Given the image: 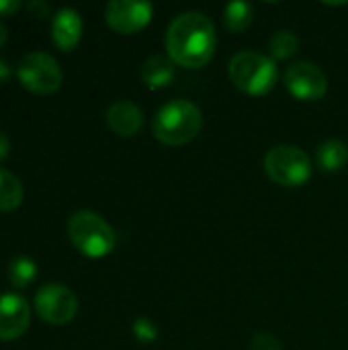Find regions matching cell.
Wrapping results in <instances>:
<instances>
[{"instance_id":"cell-16","label":"cell","mask_w":348,"mask_h":350,"mask_svg":"<svg viewBox=\"0 0 348 350\" xmlns=\"http://www.w3.org/2000/svg\"><path fill=\"white\" fill-rule=\"evenodd\" d=\"M252 16H254V8L250 2L246 0H236L226 4L224 10V23L232 33H242L252 25Z\"/></svg>"},{"instance_id":"cell-19","label":"cell","mask_w":348,"mask_h":350,"mask_svg":"<svg viewBox=\"0 0 348 350\" xmlns=\"http://www.w3.org/2000/svg\"><path fill=\"white\" fill-rule=\"evenodd\" d=\"M250 350H283V347H281V340L275 338L273 334L260 332V334H256V336L252 338Z\"/></svg>"},{"instance_id":"cell-18","label":"cell","mask_w":348,"mask_h":350,"mask_svg":"<svg viewBox=\"0 0 348 350\" xmlns=\"http://www.w3.org/2000/svg\"><path fill=\"white\" fill-rule=\"evenodd\" d=\"M269 49H271V55L275 59H289L297 53L299 49V39L293 31L289 29H281L277 31L271 41H269Z\"/></svg>"},{"instance_id":"cell-21","label":"cell","mask_w":348,"mask_h":350,"mask_svg":"<svg viewBox=\"0 0 348 350\" xmlns=\"http://www.w3.org/2000/svg\"><path fill=\"white\" fill-rule=\"evenodd\" d=\"M21 0H0V16H10L21 8Z\"/></svg>"},{"instance_id":"cell-10","label":"cell","mask_w":348,"mask_h":350,"mask_svg":"<svg viewBox=\"0 0 348 350\" xmlns=\"http://www.w3.org/2000/svg\"><path fill=\"white\" fill-rule=\"evenodd\" d=\"M31 322V310L23 295L2 293L0 295V340L8 342L23 336Z\"/></svg>"},{"instance_id":"cell-1","label":"cell","mask_w":348,"mask_h":350,"mask_svg":"<svg viewBox=\"0 0 348 350\" xmlns=\"http://www.w3.org/2000/svg\"><path fill=\"white\" fill-rule=\"evenodd\" d=\"M166 53L183 68H203L215 53L217 35L211 18L199 10L176 14L166 29Z\"/></svg>"},{"instance_id":"cell-24","label":"cell","mask_w":348,"mask_h":350,"mask_svg":"<svg viewBox=\"0 0 348 350\" xmlns=\"http://www.w3.org/2000/svg\"><path fill=\"white\" fill-rule=\"evenodd\" d=\"M8 76H10V68H8V64L4 59H0V82L6 80Z\"/></svg>"},{"instance_id":"cell-14","label":"cell","mask_w":348,"mask_h":350,"mask_svg":"<svg viewBox=\"0 0 348 350\" xmlns=\"http://www.w3.org/2000/svg\"><path fill=\"white\" fill-rule=\"evenodd\" d=\"M316 162L326 172H336L348 162V146L340 139H326L316 152Z\"/></svg>"},{"instance_id":"cell-22","label":"cell","mask_w":348,"mask_h":350,"mask_svg":"<svg viewBox=\"0 0 348 350\" xmlns=\"http://www.w3.org/2000/svg\"><path fill=\"white\" fill-rule=\"evenodd\" d=\"M27 8H29V10L33 12V16H37V18H41V16H45V14L49 12V6H47L45 2H39V0L29 2Z\"/></svg>"},{"instance_id":"cell-12","label":"cell","mask_w":348,"mask_h":350,"mask_svg":"<svg viewBox=\"0 0 348 350\" xmlns=\"http://www.w3.org/2000/svg\"><path fill=\"white\" fill-rule=\"evenodd\" d=\"M51 37L62 51H72L82 37V18L78 10L68 6L59 8L51 23Z\"/></svg>"},{"instance_id":"cell-25","label":"cell","mask_w":348,"mask_h":350,"mask_svg":"<svg viewBox=\"0 0 348 350\" xmlns=\"http://www.w3.org/2000/svg\"><path fill=\"white\" fill-rule=\"evenodd\" d=\"M6 39H8V31H6V27H4V25L0 23V47H2L4 43H6Z\"/></svg>"},{"instance_id":"cell-23","label":"cell","mask_w":348,"mask_h":350,"mask_svg":"<svg viewBox=\"0 0 348 350\" xmlns=\"http://www.w3.org/2000/svg\"><path fill=\"white\" fill-rule=\"evenodd\" d=\"M8 154H10V139L6 137V133L0 131V162L6 160Z\"/></svg>"},{"instance_id":"cell-7","label":"cell","mask_w":348,"mask_h":350,"mask_svg":"<svg viewBox=\"0 0 348 350\" xmlns=\"http://www.w3.org/2000/svg\"><path fill=\"white\" fill-rule=\"evenodd\" d=\"M35 312L43 322L51 326H64L76 318L78 297L72 289L59 283H47L35 293Z\"/></svg>"},{"instance_id":"cell-17","label":"cell","mask_w":348,"mask_h":350,"mask_svg":"<svg viewBox=\"0 0 348 350\" xmlns=\"http://www.w3.org/2000/svg\"><path fill=\"white\" fill-rule=\"evenodd\" d=\"M37 277V265L29 256H16L8 265V279L16 289L31 285Z\"/></svg>"},{"instance_id":"cell-2","label":"cell","mask_w":348,"mask_h":350,"mask_svg":"<svg viewBox=\"0 0 348 350\" xmlns=\"http://www.w3.org/2000/svg\"><path fill=\"white\" fill-rule=\"evenodd\" d=\"M201 127H203L201 109L187 98L168 100L156 111L152 121V131L156 139L170 148H178L193 142L199 135Z\"/></svg>"},{"instance_id":"cell-4","label":"cell","mask_w":348,"mask_h":350,"mask_svg":"<svg viewBox=\"0 0 348 350\" xmlns=\"http://www.w3.org/2000/svg\"><path fill=\"white\" fill-rule=\"evenodd\" d=\"M68 236L76 250L88 258H103L111 254L117 246L115 230L98 213L82 209L72 213L68 219Z\"/></svg>"},{"instance_id":"cell-11","label":"cell","mask_w":348,"mask_h":350,"mask_svg":"<svg viewBox=\"0 0 348 350\" xmlns=\"http://www.w3.org/2000/svg\"><path fill=\"white\" fill-rule=\"evenodd\" d=\"M107 125L121 137H131L144 127V111L131 100H117L107 109Z\"/></svg>"},{"instance_id":"cell-9","label":"cell","mask_w":348,"mask_h":350,"mask_svg":"<svg viewBox=\"0 0 348 350\" xmlns=\"http://www.w3.org/2000/svg\"><path fill=\"white\" fill-rule=\"evenodd\" d=\"M285 86L297 100H320L328 92L326 74L312 62H295L285 70Z\"/></svg>"},{"instance_id":"cell-3","label":"cell","mask_w":348,"mask_h":350,"mask_svg":"<svg viewBox=\"0 0 348 350\" xmlns=\"http://www.w3.org/2000/svg\"><path fill=\"white\" fill-rule=\"evenodd\" d=\"M228 74L242 92L252 96L269 94L279 80V68L275 59L258 51H238L232 55Z\"/></svg>"},{"instance_id":"cell-6","label":"cell","mask_w":348,"mask_h":350,"mask_svg":"<svg viewBox=\"0 0 348 350\" xmlns=\"http://www.w3.org/2000/svg\"><path fill=\"white\" fill-rule=\"evenodd\" d=\"M16 76L21 84L35 94H53L64 80L59 64L45 51H31L23 55L16 66Z\"/></svg>"},{"instance_id":"cell-5","label":"cell","mask_w":348,"mask_h":350,"mask_svg":"<svg viewBox=\"0 0 348 350\" xmlns=\"http://www.w3.org/2000/svg\"><path fill=\"white\" fill-rule=\"evenodd\" d=\"M312 158L297 146H275L265 156V170L269 178L281 187H302L312 176Z\"/></svg>"},{"instance_id":"cell-8","label":"cell","mask_w":348,"mask_h":350,"mask_svg":"<svg viewBox=\"0 0 348 350\" xmlns=\"http://www.w3.org/2000/svg\"><path fill=\"white\" fill-rule=\"evenodd\" d=\"M152 14L154 6L144 0H111L105 8L107 25L121 35H133L146 29Z\"/></svg>"},{"instance_id":"cell-13","label":"cell","mask_w":348,"mask_h":350,"mask_svg":"<svg viewBox=\"0 0 348 350\" xmlns=\"http://www.w3.org/2000/svg\"><path fill=\"white\" fill-rule=\"evenodd\" d=\"M174 62L168 57V53H154L150 55L142 66V80L148 88L158 90L168 86L174 80Z\"/></svg>"},{"instance_id":"cell-15","label":"cell","mask_w":348,"mask_h":350,"mask_svg":"<svg viewBox=\"0 0 348 350\" xmlns=\"http://www.w3.org/2000/svg\"><path fill=\"white\" fill-rule=\"evenodd\" d=\"M23 185L21 180L6 168H0V211H14L23 203Z\"/></svg>"},{"instance_id":"cell-20","label":"cell","mask_w":348,"mask_h":350,"mask_svg":"<svg viewBox=\"0 0 348 350\" xmlns=\"http://www.w3.org/2000/svg\"><path fill=\"white\" fill-rule=\"evenodd\" d=\"M133 332H135V336H137L139 340H144V342H152V340L156 338V328H154V324H152L150 320H146V318H142V320H137V322L133 324Z\"/></svg>"}]
</instances>
